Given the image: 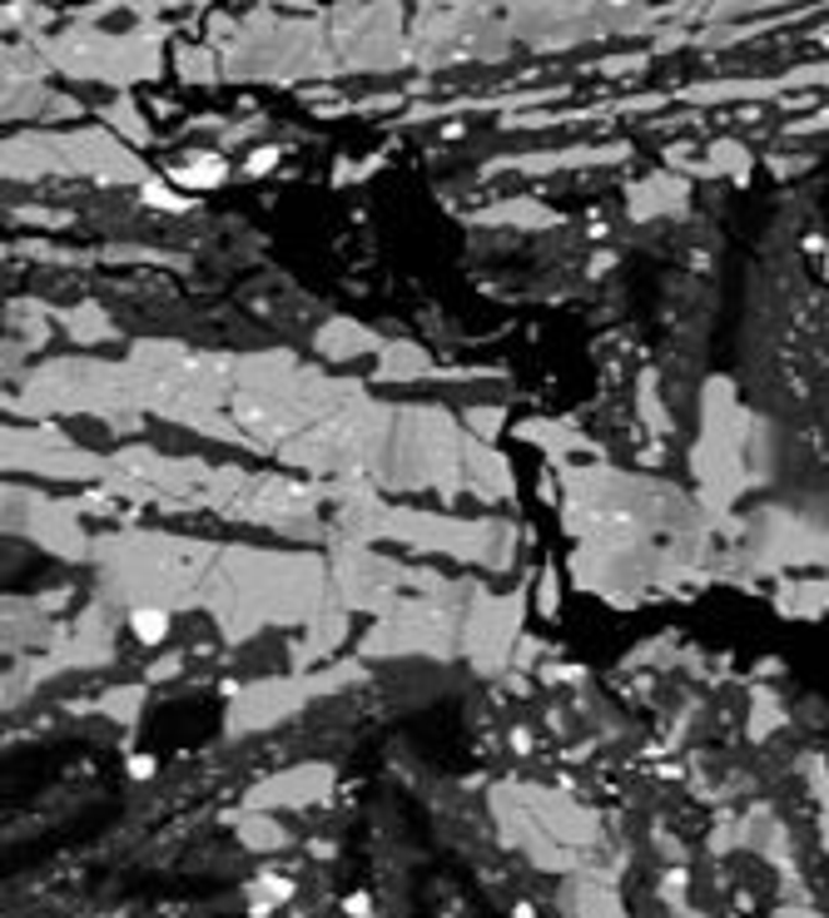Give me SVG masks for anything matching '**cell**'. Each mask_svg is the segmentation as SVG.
<instances>
[{"label": "cell", "mask_w": 829, "mask_h": 918, "mask_svg": "<svg viewBox=\"0 0 829 918\" xmlns=\"http://www.w3.org/2000/svg\"><path fill=\"white\" fill-rule=\"evenodd\" d=\"M130 631L144 640V646H160V640L170 636V616H164V611H135Z\"/></svg>", "instance_id": "cell-2"}, {"label": "cell", "mask_w": 829, "mask_h": 918, "mask_svg": "<svg viewBox=\"0 0 829 918\" xmlns=\"http://www.w3.org/2000/svg\"><path fill=\"white\" fill-rule=\"evenodd\" d=\"M273 164H279V150H259V154H248V174H269Z\"/></svg>", "instance_id": "cell-4"}, {"label": "cell", "mask_w": 829, "mask_h": 918, "mask_svg": "<svg viewBox=\"0 0 829 918\" xmlns=\"http://www.w3.org/2000/svg\"><path fill=\"white\" fill-rule=\"evenodd\" d=\"M219 179H224V160H214V154H205V160L179 169V184H189V189H209V184H219Z\"/></svg>", "instance_id": "cell-1"}, {"label": "cell", "mask_w": 829, "mask_h": 918, "mask_svg": "<svg viewBox=\"0 0 829 918\" xmlns=\"http://www.w3.org/2000/svg\"><path fill=\"white\" fill-rule=\"evenodd\" d=\"M150 769H154V760H140V755L130 760V775H150Z\"/></svg>", "instance_id": "cell-5"}, {"label": "cell", "mask_w": 829, "mask_h": 918, "mask_svg": "<svg viewBox=\"0 0 829 918\" xmlns=\"http://www.w3.org/2000/svg\"><path fill=\"white\" fill-rule=\"evenodd\" d=\"M293 888H289V879H259V884L248 888V904H254V914H269L273 904H283Z\"/></svg>", "instance_id": "cell-3"}]
</instances>
